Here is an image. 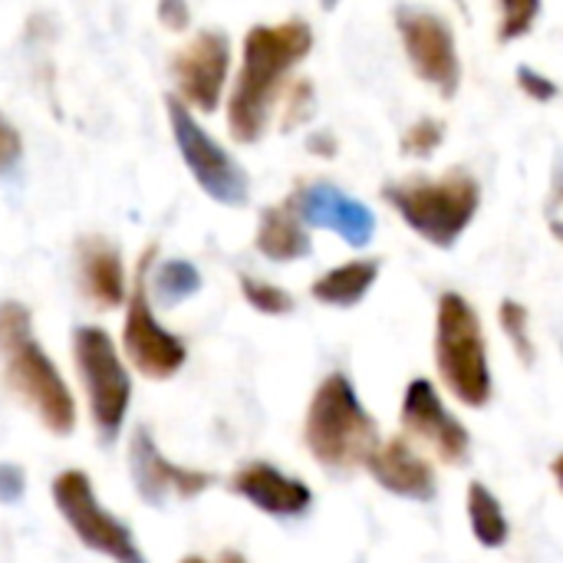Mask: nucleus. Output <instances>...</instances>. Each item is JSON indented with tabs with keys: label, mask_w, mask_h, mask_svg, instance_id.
Masks as SVG:
<instances>
[{
	"label": "nucleus",
	"mask_w": 563,
	"mask_h": 563,
	"mask_svg": "<svg viewBox=\"0 0 563 563\" xmlns=\"http://www.w3.org/2000/svg\"><path fill=\"white\" fill-rule=\"evenodd\" d=\"M313 30L307 20L257 23L244 33L241 66L228 92V132L241 145L264 139L274 109L280 106L290 73L310 56Z\"/></svg>",
	"instance_id": "obj_1"
},
{
	"label": "nucleus",
	"mask_w": 563,
	"mask_h": 563,
	"mask_svg": "<svg viewBox=\"0 0 563 563\" xmlns=\"http://www.w3.org/2000/svg\"><path fill=\"white\" fill-rule=\"evenodd\" d=\"M383 201L432 247H455L482 208V185L468 168H449L439 178H402L383 185Z\"/></svg>",
	"instance_id": "obj_2"
},
{
	"label": "nucleus",
	"mask_w": 563,
	"mask_h": 563,
	"mask_svg": "<svg viewBox=\"0 0 563 563\" xmlns=\"http://www.w3.org/2000/svg\"><path fill=\"white\" fill-rule=\"evenodd\" d=\"M303 442L310 455L333 472L366 465V459L376 452V419L366 412L363 399L343 373H330L317 386L303 419Z\"/></svg>",
	"instance_id": "obj_3"
},
{
	"label": "nucleus",
	"mask_w": 563,
	"mask_h": 563,
	"mask_svg": "<svg viewBox=\"0 0 563 563\" xmlns=\"http://www.w3.org/2000/svg\"><path fill=\"white\" fill-rule=\"evenodd\" d=\"M435 366L442 386L468 409H482L492 399V363H488V340L475 307L445 290L439 297L435 313Z\"/></svg>",
	"instance_id": "obj_4"
},
{
	"label": "nucleus",
	"mask_w": 563,
	"mask_h": 563,
	"mask_svg": "<svg viewBox=\"0 0 563 563\" xmlns=\"http://www.w3.org/2000/svg\"><path fill=\"white\" fill-rule=\"evenodd\" d=\"M73 363L86 389L89 419L102 445H112L125 426L132 406V376L115 350L112 336L99 327L73 330Z\"/></svg>",
	"instance_id": "obj_5"
},
{
	"label": "nucleus",
	"mask_w": 563,
	"mask_h": 563,
	"mask_svg": "<svg viewBox=\"0 0 563 563\" xmlns=\"http://www.w3.org/2000/svg\"><path fill=\"white\" fill-rule=\"evenodd\" d=\"M165 112H168V129H172L175 148H178L185 168L191 172L195 185L211 201H218L224 208L247 205L251 175L244 172V165L198 122V115L178 96L165 99Z\"/></svg>",
	"instance_id": "obj_6"
},
{
	"label": "nucleus",
	"mask_w": 563,
	"mask_h": 563,
	"mask_svg": "<svg viewBox=\"0 0 563 563\" xmlns=\"http://www.w3.org/2000/svg\"><path fill=\"white\" fill-rule=\"evenodd\" d=\"M49 492L59 518L69 525V531L79 538L82 548L109 558L112 563H148L135 541V531L96 498V488L86 472L79 468L59 472Z\"/></svg>",
	"instance_id": "obj_7"
},
{
	"label": "nucleus",
	"mask_w": 563,
	"mask_h": 563,
	"mask_svg": "<svg viewBox=\"0 0 563 563\" xmlns=\"http://www.w3.org/2000/svg\"><path fill=\"white\" fill-rule=\"evenodd\" d=\"M152 257L155 247L142 254L135 280H132V294L125 297V323H122V356L145 376L155 383L172 379L185 360H188V346L181 336H175L168 327H162V320L152 310V297H148V274H152Z\"/></svg>",
	"instance_id": "obj_8"
},
{
	"label": "nucleus",
	"mask_w": 563,
	"mask_h": 563,
	"mask_svg": "<svg viewBox=\"0 0 563 563\" xmlns=\"http://www.w3.org/2000/svg\"><path fill=\"white\" fill-rule=\"evenodd\" d=\"M3 383L46 432L66 439L76 429V399L56 363L33 336L3 356Z\"/></svg>",
	"instance_id": "obj_9"
},
{
	"label": "nucleus",
	"mask_w": 563,
	"mask_h": 563,
	"mask_svg": "<svg viewBox=\"0 0 563 563\" xmlns=\"http://www.w3.org/2000/svg\"><path fill=\"white\" fill-rule=\"evenodd\" d=\"M396 30L416 76L442 99H455L462 89V56L452 23L429 7H396Z\"/></svg>",
	"instance_id": "obj_10"
},
{
	"label": "nucleus",
	"mask_w": 563,
	"mask_h": 563,
	"mask_svg": "<svg viewBox=\"0 0 563 563\" xmlns=\"http://www.w3.org/2000/svg\"><path fill=\"white\" fill-rule=\"evenodd\" d=\"M231 79V40L221 30H201L195 40L175 53L172 82L175 96L191 112H214L224 102V89Z\"/></svg>",
	"instance_id": "obj_11"
},
{
	"label": "nucleus",
	"mask_w": 563,
	"mask_h": 563,
	"mask_svg": "<svg viewBox=\"0 0 563 563\" xmlns=\"http://www.w3.org/2000/svg\"><path fill=\"white\" fill-rule=\"evenodd\" d=\"M129 475L139 492V498L148 508H165L168 501H191L205 495L214 485V475L205 468H185L165 459V452L155 445L148 429H135L129 442Z\"/></svg>",
	"instance_id": "obj_12"
},
{
	"label": "nucleus",
	"mask_w": 563,
	"mask_h": 563,
	"mask_svg": "<svg viewBox=\"0 0 563 563\" xmlns=\"http://www.w3.org/2000/svg\"><path fill=\"white\" fill-rule=\"evenodd\" d=\"M287 205L307 228L333 231L350 247H366L376 234V214L366 201L346 195L333 181H303L294 188Z\"/></svg>",
	"instance_id": "obj_13"
},
{
	"label": "nucleus",
	"mask_w": 563,
	"mask_h": 563,
	"mask_svg": "<svg viewBox=\"0 0 563 563\" xmlns=\"http://www.w3.org/2000/svg\"><path fill=\"white\" fill-rule=\"evenodd\" d=\"M399 422L406 432H412L419 442H426L442 462H449V465L468 462V452H472L468 429L452 416V409L442 402L439 389L429 379H412L406 386Z\"/></svg>",
	"instance_id": "obj_14"
},
{
	"label": "nucleus",
	"mask_w": 563,
	"mask_h": 563,
	"mask_svg": "<svg viewBox=\"0 0 563 563\" xmlns=\"http://www.w3.org/2000/svg\"><path fill=\"white\" fill-rule=\"evenodd\" d=\"M231 492L271 518H300L313 505V492L300 478H290L267 462H251L234 472Z\"/></svg>",
	"instance_id": "obj_15"
},
{
	"label": "nucleus",
	"mask_w": 563,
	"mask_h": 563,
	"mask_svg": "<svg viewBox=\"0 0 563 563\" xmlns=\"http://www.w3.org/2000/svg\"><path fill=\"white\" fill-rule=\"evenodd\" d=\"M366 468L379 488H386L389 495L409 498V501H432L439 492L432 465L406 439L379 442L376 452L366 459Z\"/></svg>",
	"instance_id": "obj_16"
},
{
	"label": "nucleus",
	"mask_w": 563,
	"mask_h": 563,
	"mask_svg": "<svg viewBox=\"0 0 563 563\" xmlns=\"http://www.w3.org/2000/svg\"><path fill=\"white\" fill-rule=\"evenodd\" d=\"M79 280H82L86 297L99 310L122 307L125 297H129L122 254L106 238H82L79 241Z\"/></svg>",
	"instance_id": "obj_17"
},
{
	"label": "nucleus",
	"mask_w": 563,
	"mask_h": 563,
	"mask_svg": "<svg viewBox=\"0 0 563 563\" xmlns=\"http://www.w3.org/2000/svg\"><path fill=\"white\" fill-rule=\"evenodd\" d=\"M254 247H257V254H264L274 264H294V261L310 257L313 241H310V228L284 201V205H271L261 211Z\"/></svg>",
	"instance_id": "obj_18"
},
{
	"label": "nucleus",
	"mask_w": 563,
	"mask_h": 563,
	"mask_svg": "<svg viewBox=\"0 0 563 563\" xmlns=\"http://www.w3.org/2000/svg\"><path fill=\"white\" fill-rule=\"evenodd\" d=\"M379 271L383 264L376 257H360V261H346L327 274H320L310 287L313 300H320L323 307H356L369 290L373 284L379 280Z\"/></svg>",
	"instance_id": "obj_19"
},
{
	"label": "nucleus",
	"mask_w": 563,
	"mask_h": 563,
	"mask_svg": "<svg viewBox=\"0 0 563 563\" xmlns=\"http://www.w3.org/2000/svg\"><path fill=\"white\" fill-rule=\"evenodd\" d=\"M468 521H472V534L482 548H505L511 538V525L508 515L501 508V501L478 482H472L468 488Z\"/></svg>",
	"instance_id": "obj_20"
},
{
	"label": "nucleus",
	"mask_w": 563,
	"mask_h": 563,
	"mask_svg": "<svg viewBox=\"0 0 563 563\" xmlns=\"http://www.w3.org/2000/svg\"><path fill=\"white\" fill-rule=\"evenodd\" d=\"M148 277H152V294L162 307H178L181 300H188L201 290V274L185 257L162 261Z\"/></svg>",
	"instance_id": "obj_21"
},
{
	"label": "nucleus",
	"mask_w": 563,
	"mask_h": 563,
	"mask_svg": "<svg viewBox=\"0 0 563 563\" xmlns=\"http://www.w3.org/2000/svg\"><path fill=\"white\" fill-rule=\"evenodd\" d=\"M238 284H241V297L257 313H264V317H287V313H294V297L284 287L271 284V280H257L251 274H241Z\"/></svg>",
	"instance_id": "obj_22"
},
{
	"label": "nucleus",
	"mask_w": 563,
	"mask_h": 563,
	"mask_svg": "<svg viewBox=\"0 0 563 563\" xmlns=\"http://www.w3.org/2000/svg\"><path fill=\"white\" fill-rule=\"evenodd\" d=\"M498 323L508 336V343L515 346V353L521 356L525 366H534V336H531V313L525 303L518 300H505L498 307Z\"/></svg>",
	"instance_id": "obj_23"
},
{
	"label": "nucleus",
	"mask_w": 563,
	"mask_h": 563,
	"mask_svg": "<svg viewBox=\"0 0 563 563\" xmlns=\"http://www.w3.org/2000/svg\"><path fill=\"white\" fill-rule=\"evenodd\" d=\"M284 112H280V129L284 132H294L300 125H307L317 112V89L310 79H290L287 92H284Z\"/></svg>",
	"instance_id": "obj_24"
},
{
	"label": "nucleus",
	"mask_w": 563,
	"mask_h": 563,
	"mask_svg": "<svg viewBox=\"0 0 563 563\" xmlns=\"http://www.w3.org/2000/svg\"><path fill=\"white\" fill-rule=\"evenodd\" d=\"M498 7H501V20H498L501 43H515L528 36L541 16V0H498Z\"/></svg>",
	"instance_id": "obj_25"
},
{
	"label": "nucleus",
	"mask_w": 563,
	"mask_h": 563,
	"mask_svg": "<svg viewBox=\"0 0 563 563\" xmlns=\"http://www.w3.org/2000/svg\"><path fill=\"white\" fill-rule=\"evenodd\" d=\"M442 142H445V122L435 115H422L402 132L399 148H402V155L429 158V155H435V148H442Z\"/></svg>",
	"instance_id": "obj_26"
},
{
	"label": "nucleus",
	"mask_w": 563,
	"mask_h": 563,
	"mask_svg": "<svg viewBox=\"0 0 563 563\" xmlns=\"http://www.w3.org/2000/svg\"><path fill=\"white\" fill-rule=\"evenodd\" d=\"M33 336V317L16 300H0V360Z\"/></svg>",
	"instance_id": "obj_27"
},
{
	"label": "nucleus",
	"mask_w": 563,
	"mask_h": 563,
	"mask_svg": "<svg viewBox=\"0 0 563 563\" xmlns=\"http://www.w3.org/2000/svg\"><path fill=\"white\" fill-rule=\"evenodd\" d=\"M518 86H521V92H525L528 99H534V102H554V99L561 96V86H558L551 76H544L541 69L528 66V63L518 66Z\"/></svg>",
	"instance_id": "obj_28"
},
{
	"label": "nucleus",
	"mask_w": 563,
	"mask_h": 563,
	"mask_svg": "<svg viewBox=\"0 0 563 563\" xmlns=\"http://www.w3.org/2000/svg\"><path fill=\"white\" fill-rule=\"evenodd\" d=\"M23 158V139L16 132V125L0 115V175H10Z\"/></svg>",
	"instance_id": "obj_29"
},
{
	"label": "nucleus",
	"mask_w": 563,
	"mask_h": 563,
	"mask_svg": "<svg viewBox=\"0 0 563 563\" xmlns=\"http://www.w3.org/2000/svg\"><path fill=\"white\" fill-rule=\"evenodd\" d=\"M155 13H158V23L172 33H185L191 26V7L188 0H158L155 3Z\"/></svg>",
	"instance_id": "obj_30"
},
{
	"label": "nucleus",
	"mask_w": 563,
	"mask_h": 563,
	"mask_svg": "<svg viewBox=\"0 0 563 563\" xmlns=\"http://www.w3.org/2000/svg\"><path fill=\"white\" fill-rule=\"evenodd\" d=\"M26 492V472L13 462H0V505H16Z\"/></svg>",
	"instance_id": "obj_31"
},
{
	"label": "nucleus",
	"mask_w": 563,
	"mask_h": 563,
	"mask_svg": "<svg viewBox=\"0 0 563 563\" xmlns=\"http://www.w3.org/2000/svg\"><path fill=\"white\" fill-rule=\"evenodd\" d=\"M307 152L317 155V158H336L340 139H336L330 129H313V132L307 135Z\"/></svg>",
	"instance_id": "obj_32"
},
{
	"label": "nucleus",
	"mask_w": 563,
	"mask_h": 563,
	"mask_svg": "<svg viewBox=\"0 0 563 563\" xmlns=\"http://www.w3.org/2000/svg\"><path fill=\"white\" fill-rule=\"evenodd\" d=\"M558 208H563V155H558V162H554V181H551V201H548L551 214Z\"/></svg>",
	"instance_id": "obj_33"
},
{
	"label": "nucleus",
	"mask_w": 563,
	"mask_h": 563,
	"mask_svg": "<svg viewBox=\"0 0 563 563\" xmlns=\"http://www.w3.org/2000/svg\"><path fill=\"white\" fill-rule=\"evenodd\" d=\"M181 563H244L241 554H234V551H228V554H221V561H205V558H185Z\"/></svg>",
	"instance_id": "obj_34"
},
{
	"label": "nucleus",
	"mask_w": 563,
	"mask_h": 563,
	"mask_svg": "<svg viewBox=\"0 0 563 563\" xmlns=\"http://www.w3.org/2000/svg\"><path fill=\"white\" fill-rule=\"evenodd\" d=\"M551 472H554V478H558V485H561L563 492V452L554 459V465H551Z\"/></svg>",
	"instance_id": "obj_35"
},
{
	"label": "nucleus",
	"mask_w": 563,
	"mask_h": 563,
	"mask_svg": "<svg viewBox=\"0 0 563 563\" xmlns=\"http://www.w3.org/2000/svg\"><path fill=\"white\" fill-rule=\"evenodd\" d=\"M551 231H554V238L563 244V221L561 218H551Z\"/></svg>",
	"instance_id": "obj_36"
},
{
	"label": "nucleus",
	"mask_w": 563,
	"mask_h": 563,
	"mask_svg": "<svg viewBox=\"0 0 563 563\" xmlns=\"http://www.w3.org/2000/svg\"><path fill=\"white\" fill-rule=\"evenodd\" d=\"M320 7H323V10H336V7H340V0H320Z\"/></svg>",
	"instance_id": "obj_37"
},
{
	"label": "nucleus",
	"mask_w": 563,
	"mask_h": 563,
	"mask_svg": "<svg viewBox=\"0 0 563 563\" xmlns=\"http://www.w3.org/2000/svg\"><path fill=\"white\" fill-rule=\"evenodd\" d=\"M455 3H459V7H462V10H465V0H455Z\"/></svg>",
	"instance_id": "obj_38"
}]
</instances>
